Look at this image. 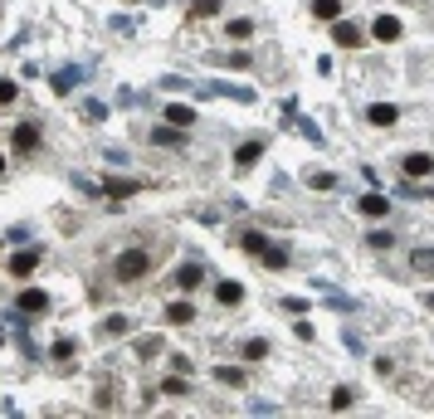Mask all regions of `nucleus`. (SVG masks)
<instances>
[{
	"label": "nucleus",
	"mask_w": 434,
	"mask_h": 419,
	"mask_svg": "<svg viewBox=\"0 0 434 419\" xmlns=\"http://www.w3.org/2000/svg\"><path fill=\"white\" fill-rule=\"evenodd\" d=\"M147 273H151V253L147 249H127V253L113 258V278L118 283H142Z\"/></svg>",
	"instance_id": "f257e3e1"
},
{
	"label": "nucleus",
	"mask_w": 434,
	"mask_h": 419,
	"mask_svg": "<svg viewBox=\"0 0 434 419\" xmlns=\"http://www.w3.org/2000/svg\"><path fill=\"white\" fill-rule=\"evenodd\" d=\"M10 146L25 156V151H34L39 146V122H15V132H10Z\"/></svg>",
	"instance_id": "f03ea898"
},
{
	"label": "nucleus",
	"mask_w": 434,
	"mask_h": 419,
	"mask_svg": "<svg viewBox=\"0 0 434 419\" xmlns=\"http://www.w3.org/2000/svg\"><path fill=\"white\" fill-rule=\"evenodd\" d=\"M39 258H44V249H20V253L10 258V278H30V273L39 269Z\"/></svg>",
	"instance_id": "7ed1b4c3"
},
{
	"label": "nucleus",
	"mask_w": 434,
	"mask_h": 419,
	"mask_svg": "<svg viewBox=\"0 0 434 419\" xmlns=\"http://www.w3.org/2000/svg\"><path fill=\"white\" fill-rule=\"evenodd\" d=\"M366 122H371V127H395L400 113L391 108V102H371V108H366Z\"/></svg>",
	"instance_id": "20e7f679"
},
{
	"label": "nucleus",
	"mask_w": 434,
	"mask_h": 419,
	"mask_svg": "<svg viewBox=\"0 0 434 419\" xmlns=\"http://www.w3.org/2000/svg\"><path fill=\"white\" fill-rule=\"evenodd\" d=\"M332 39H337L342 49H356V44H361V30H356L351 20H342V15H337V20H332Z\"/></svg>",
	"instance_id": "39448f33"
},
{
	"label": "nucleus",
	"mask_w": 434,
	"mask_h": 419,
	"mask_svg": "<svg viewBox=\"0 0 434 419\" xmlns=\"http://www.w3.org/2000/svg\"><path fill=\"white\" fill-rule=\"evenodd\" d=\"M361 215H366V220H386V215H391V200H386V195H376V190L361 195Z\"/></svg>",
	"instance_id": "423d86ee"
},
{
	"label": "nucleus",
	"mask_w": 434,
	"mask_h": 419,
	"mask_svg": "<svg viewBox=\"0 0 434 419\" xmlns=\"http://www.w3.org/2000/svg\"><path fill=\"white\" fill-rule=\"evenodd\" d=\"M15 307H20V312H30V317H34V312H49V293H39V288H25Z\"/></svg>",
	"instance_id": "0eeeda50"
},
{
	"label": "nucleus",
	"mask_w": 434,
	"mask_h": 419,
	"mask_svg": "<svg viewBox=\"0 0 434 419\" xmlns=\"http://www.w3.org/2000/svg\"><path fill=\"white\" fill-rule=\"evenodd\" d=\"M371 34L381 39V44H395V39H400V20H395V15H381V20L371 25Z\"/></svg>",
	"instance_id": "6e6552de"
},
{
	"label": "nucleus",
	"mask_w": 434,
	"mask_h": 419,
	"mask_svg": "<svg viewBox=\"0 0 434 419\" xmlns=\"http://www.w3.org/2000/svg\"><path fill=\"white\" fill-rule=\"evenodd\" d=\"M200 278H205V269H200V264H181V269H176V288H186V293H195V288H200Z\"/></svg>",
	"instance_id": "1a4fd4ad"
},
{
	"label": "nucleus",
	"mask_w": 434,
	"mask_h": 419,
	"mask_svg": "<svg viewBox=\"0 0 434 419\" xmlns=\"http://www.w3.org/2000/svg\"><path fill=\"white\" fill-rule=\"evenodd\" d=\"M429 171H434L429 151H410V156H405V176H429Z\"/></svg>",
	"instance_id": "9d476101"
},
{
	"label": "nucleus",
	"mask_w": 434,
	"mask_h": 419,
	"mask_svg": "<svg viewBox=\"0 0 434 419\" xmlns=\"http://www.w3.org/2000/svg\"><path fill=\"white\" fill-rule=\"evenodd\" d=\"M166 122H171V127H195V108H186V102H171V108H166Z\"/></svg>",
	"instance_id": "9b49d317"
},
{
	"label": "nucleus",
	"mask_w": 434,
	"mask_h": 419,
	"mask_svg": "<svg viewBox=\"0 0 434 419\" xmlns=\"http://www.w3.org/2000/svg\"><path fill=\"white\" fill-rule=\"evenodd\" d=\"M166 322L191 327V322H195V307H191V302H171V307H166Z\"/></svg>",
	"instance_id": "f8f14e48"
},
{
	"label": "nucleus",
	"mask_w": 434,
	"mask_h": 419,
	"mask_svg": "<svg viewBox=\"0 0 434 419\" xmlns=\"http://www.w3.org/2000/svg\"><path fill=\"white\" fill-rule=\"evenodd\" d=\"M263 156V141H244V146H235V166H254Z\"/></svg>",
	"instance_id": "ddd939ff"
},
{
	"label": "nucleus",
	"mask_w": 434,
	"mask_h": 419,
	"mask_svg": "<svg viewBox=\"0 0 434 419\" xmlns=\"http://www.w3.org/2000/svg\"><path fill=\"white\" fill-rule=\"evenodd\" d=\"M137 190H142L137 181H107V185H102L107 200H127V195H137Z\"/></svg>",
	"instance_id": "4468645a"
},
{
	"label": "nucleus",
	"mask_w": 434,
	"mask_h": 419,
	"mask_svg": "<svg viewBox=\"0 0 434 419\" xmlns=\"http://www.w3.org/2000/svg\"><path fill=\"white\" fill-rule=\"evenodd\" d=\"M215 297H220L225 307H239V302H244V288H239V283H220V288H215Z\"/></svg>",
	"instance_id": "2eb2a0df"
},
{
	"label": "nucleus",
	"mask_w": 434,
	"mask_h": 419,
	"mask_svg": "<svg viewBox=\"0 0 434 419\" xmlns=\"http://www.w3.org/2000/svg\"><path fill=\"white\" fill-rule=\"evenodd\" d=\"M239 249H244V253H254V258H259V253H263V249H268V239H263V234H259V229H249V234H239Z\"/></svg>",
	"instance_id": "dca6fc26"
},
{
	"label": "nucleus",
	"mask_w": 434,
	"mask_h": 419,
	"mask_svg": "<svg viewBox=\"0 0 434 419\" xmlns=\"http://www.w3.org/2000/svg\"><path fill=\"white\" fill-rule=\"evenodd\" d=\"M327 405H332V409H337V414H342V409H351V405H356V390H351V385H337V390H332V400H327Z\"/></svg>",
	"instance_id": "f3484780"
},
{
	"label": "nucleus",
	"mask_w": 434,
	"mask_h": 419,
	"mask_svg": "<svg viewBox=\"0 0 434 419\" xmlns=\"http://www.w3.org/2000/svg\"><path fill=\"white\" fill-rule=\"evenodd\" d=\"M74 83H83V73H78V69H59V73H54V93H69Z\"/></svg>",
	"instance_id": "a211bd4d"
},
{
	"label": "nucleus",
	"mask_w": 434,
	"mask_h": 419,
	"mask_svg": "<svg viewBox=\"0 0 434 419\" xmlns=\"http://www.w3.org/2000/svg\"><path fill=\"white\" fill-rule=\"evenodd\" d=\"M259 258H263L268 269H283V264H288V249H283V244H268V249H263Z\"/></svg>",
	"instance_id": "6ab92c4d"
},
{
	"label": "nucleus",
	"mask_w": 434,
	"mask_h": 419,
	"mask_svg": "<svg viewBox=\"0 0 434 419\" xmlns=\"http://www.w3.org/2000/svg\"><path fill=\"white\" fill-rule=\"evenodd\" d=\"M312 15L317 20H337L342 15V0H312Z\"/></svg>",
	"instance_id": "aec40b11"
},
{
	"label": "nucleus",
	"mask_w": 434,
	"mask_h": 419,
	"mask_svg": "<svg viewBox=\"0 0 434 419\" xmlns=\"http://www.w3.org/2000/svg\"><path fill=\"white\" fill-rule=\"evenodd\" d=\"M410 264H415V273H434V253H429V249H415Z\"/></svg>",
	"instance_id": "412c9836"
},
{
	"label": "nucleus",
	"mask_w": 434,
	"mask_h": 419,
	"mask_svg": "<svg viewBox=\"0 0 434 419\" xmlns=\"http://www.w3.org/2000/svg\"><path fill=\"white\" fill-rule=\"evenodd\" d=\"M181 132H186V127H161V132H151V141H161V146H181Z\"/></svg>",
	"instance_id": "4be33fe9"
},
{
	"label": "nucleus",
	"mask_w": 434,
	"mask_h": 419,
	"mask_svg": "<svg viewBox=\"0 0 434 419\" xmlns=\"http://www.w3.org/2000/svg\"><path fill=\"white\" fill-rule=\"evenodd\" d=\"M215 376H220V385H235V390H244V371H235V365H220Z\"/></svg>",
	"instance_id": "5701e85b"
},
{
	"label": "nucleus",
	"mask_w": 434,
	"mask_h": 419,
	"mask_svg": "<svg viewBox=\"0 0 434 419\" xmlns=\"http://www.w3.org/2000/svg\"><path fill=\"white\" fill-rule=\"evenodd\" d=\"M137 356H142V361L161 356V337H142V341H137Z\"/></svg>",
	"instance_id": "b1692460"
},
{
	"label": "nucleus",
	"mask_w": 434,
	"mask_h": 419,
	"mask_svg": "<svg viewBox=\"0 0 434 419\" xmlns=\"http://www.w3.org/2000/svg\"><path fill=\"white\" fill-rule=\"evenodd\" d=\"M102 332H107V337H127V332H132V322H127V317H107V322H102Z\"/></svg>",
	"instance_id": "393cba45"
},
{
	"label": "nucleus",
	"mask_w": 434,
	"mask_h": 419,
	"mask_svg": "<svg viewBox=\"0 0 434 419\" xmlns=\"http://www.w3.org/2000/svg\"><path fill=\"white\" fill-rule=\"evenodd\" d=\"M161 390H166V395H176V400H181V395H191V385L181 381V371H176L171 381H161Z\"/></svg>",
	"instance_id": "a878e982"
},
{
	"label": "nucleus",
	"mask_w": 434,
	"mask_h": 419,
	"mask_svg": "<svg viewBox=\"0 0 434 419\" xmlns=\"http://www.w3.org/2000/svg\"><path fill=\"white\" fill-rule=\"evenodd\" d=\"M215 10H220V0H195V5H191V15H200V20H210Z\"/></svg>",
	"instance_id": "bb28decb"
},
{
	"label": "nucleus",
	"mask_w": 434,
	"mask_h": 419,
	"mask_svg": "<svg viewBox=\"0 0 434 419\" xmlns=\"http://www.w3.org/2000/svg\"><path fill=\"white\" fill-rule=\"evenodd\" d=\"M244 356H249V361H263V356H268V341H259V337L244 341Z\"/></svg>",
	"instance_id": "cd10ccee"
},
{
	"label": "nucleus",
	"mask_w": 434,
	"mask_h": 419,
	"mask_svg": "<svg viewBox=\"0 0 434 419\" xmlns=\"http://www.w3.org/2000/svg\"><path fill=\"white\" fill-rule=\"evenodd\" d=\"M249 34H254L249 20H230V39H249Z\"/></svg>",
	"instance_id": "c85d7f7f"
},
{
	"label": "nucleus",
	"mask_w": 434,
	"mask_h": 419,
	"mask_svg": "<svg viewBox=\"0 0 434 419\" xmlns=\"http://www.w3.org/2000/svg\"><path fill=\"white\" fill-rule=\"evenodd\" d=\"M366 244H371V249H391V244H395V239H391V234H386V229H376V234H366Z\"/></svg>",
	"instance_id": "c756f323"
},
{
	"label": "nucleus",
	"mask_w": 434,
	"mask_h": 419,
	"mask_svg": "<svg viewBox=\"0 0 434 419\" xmlns=\"http://www.w3.org/2000/svg\"><path fill=\"white\" fill-rule=\"evenodd\" d=\"M54 356L69 361V356H74V341H69V337H59V341H54Z\"/></svg>",
	"instance_id": "7c9ffc66"
},
{
	"label": "nucleus",
	"mask_w": 434,
	"mask_h": 419,
	"mask_svg": "<svg viewBox=\"0 0 434 419\" xmlns=\"http://www.w3.org/2000/svg\"><path fill=\"white\" fill-rule=\"evenodd\" d=\"M312 185L317 190H332V171H312Z\"/></svg>",
	"instance_id": "2f4dec72"
},
{
	"label": "nucleus",
	"mask_w": 434,
	"mask_h": 419,
	"mask_svg": "<svg viewBox=\"0 0 434 419\" xmlns=\"http://www.w3.org/2000/svg\"><path fill=\"white\" fill-rule=\"evenodd\" d=\"M15 93H20L15 83H6V78H0V102H15Z\"/></svg>",
	"instance_id": "473e14b6"
},
{
	"label": "nucleus",
	"mask_w": 434,
	"mask_h": 419,
	"mask_svg": "<svg viewBox=\"0 0 434 419\" xmlns=\"http://www.w3.org/2000/svg\"><path fill=\"white\" fill-rule=\"evenodd\" d=\"M429 312H434V293H429Z\"/></svg>",
	"instance_id": "72a5a7b5"
},
{
	"label": "nucleus",
	"mask_w": 434,
	"mask_h": 419,
	"mask_svg": "<svg viewBox=\"0 0 434 419\" xmlns=\"http://www.w3.org/2000/svg\"><path fill=\"white\" fill-rule=\"evenodd\" d=\"M0 176H6V161H0Z\"/></svg>",
	"instance_id": "f704fd0d"
}]
</instances>
